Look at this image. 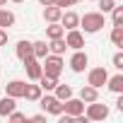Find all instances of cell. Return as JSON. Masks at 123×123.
<instances>
[{"label": "cell", "mask_w": 123, "mask_h": 123, "mask_svg": "<svg viewBox=\"0 0 123 123\" xmlns=\"http://www.w3.org/2000/svg\"><path fill=\"white\" fill-rule=\"evenodd\" d=\"M80 27L87 34H97L99 29H104V12H87L85 17H80Z\"/></svg>", "instance_id": "6da1fadb"}, {"label": "cell", "mask_w": 123, "mask_h": 123, "mask_svg": "<svg viewBox=\"0 0 123 123\" xmlns=\"http://www.w3.org/2000/svg\"><path fill=\"white\" fill-rule=\"evenodd\" d=\"M41 70H43V75H51V77H60V73H63V58L60 55H55V53H48L46 58H43V65H41Z\"/></svg>", "instance_id": "7a4b0ae2"}, {"label": "cell", "mask_w": 123, "mask_h": 123, "mask_svg": "<svg viewBox=\"0 0 123 123\" xmlns=\"http://www.w3.org/2000/svg\"><path fill=\"white\" fill-rule=\"evenodd\" d=\"M39 101H41L43 111H48V113H53V116H60V113H63V101H60L58 97H53V94L39 97Z\"/></svg>", "instance_id": "3957f363"}, {"label": "cell", "mask_w": 123, "mask_h": 123, "mask_svg": "<svg viewBox=\"0 0 123 123\" xmlns=\"http://www.w3.org/2000/svg\"><path fill=\"white\" fill-rule=\"evenodd\" d=\"M89 121H104L109 118V106L106 104H97V101H89L87 104V113H85Z\"/></svg>", "instance_id": "277c9868"}, {"label": "cell", "mask_w": 123, "mask_h": 123, "mask_svg": "<svg viewBox=\"0 0 123 123\" xmlns=\"http://www.w3.org/2000/svg\"><path fill=\"white\" fill-rule=\"evenodd\" d=\"M106 80H109V73L104 70V68H92L89 70V77H87V85H92V87H104L106 85Z\"/></svg>", "instance_id": "5b68a950"}, {"label": "cell", "mask_w": 123, "mask_h": 123, "mask_svg": "<svg viewBox=\"0 0 123 123\" xmlns=\"http://www.w3.org/2000/svg\"><path fill=\"white\" fill-rule=\"evenodd\" d=\"M24 68H27V77H29L31 82H36V80L41 77V73H43V70H41V60L34 58V55L24 60Z\"/></svg>", "instance_id": "8992f818"}, {"label": "cell", "mask_w": 123, "mask_h": 123, "mask_svg": "<svg viewBox=\"0 0 123 123\" xmlns=\"http://www.w3.org/2000/svg\"><path fill=\"white\" fill-rule=\"evenodd\" d=\"M87 63H89V58H87V53L80 48V51H75V55L70 58V70H73V73H82V70L87 68Z\"/></svg>", "instance_id": "52a82bcc"}, {"label": "cell", "mask_w": 123, "mask_h": 123, "mask_svg": "<svg viewBox=\"0 0 123 123\" xmlns=\"http://www.w3.org/2000/svg\"><path fill=\"white\" fill-rule=\"evenodd\" d=\"M63 113H68V116H77V113H85V101L82 99H65V104H63Z\"/></svg>", "instance_id": "ba28073f"}, {"label": "cell", "mask_w": 123, "mask_h": 123, "mask_svg": "<svg viewBox=\"0 0 123 123\" xmlns=\"http://www.w3.org/2000/svg\"><path fill=\"white\" fill-rule=\"evenodd\" d=\"M65 43H68V48H75V51H80V48L85 46V36H82V34L77 31V29H68Z\"/></svg>", "instance_id": "9c48e42d"}, {"label": "cell", "mask_w": 123, "mask_h": 123, "mask_svg": "<svg viewBox=\"0 0 123 123\" xmlns=\"http://www.w3.org/2000/svg\"><path fill=\"white\" fill-rule=\"evenodd\" d=\"M24 89H27V82H22V80H12V82L5 87V94L12 97V99H19V97H24Z\"/></svg>", "instance_id": "30bf717a"}, {"label": "cell", "mask_w": 123, "mask_h": 123, "mask_svg": "<svg viewBox=\"0 0 123 123\" xmlns=\"http://www.w3.org/2000/svg\"><path fill=\"white\" fill-rule=\"evenodd\" d=\"M60 27L63 29H77L80 27V17L75 12H65L63 10V15H60Z\"/></svg>", "instance_id": "8fae6325"}, {"label": "cell", "mask_w": 123, "mask_h": 123, "mask_svg": "<svg viewBox=\"0 0 123 123\" xmlns=\"http://www.w3.org/2000/svg\"><path fill=\"white\" fill-rule=\"evenodd\" d=\"M15 53H17V58L22 60V63H24L27 58H31V55H34V53H31V41H24V39H22V41L17 43V48H15Z\"/></svg>", "instance_id": "7c38bea8"}, {"label": "cell", "mask_w": 123, "mask_h": 123, "mask_svg": "<svg viewBox=\"0 0 123 123\" xmlns=\"http://www.w3.org/2000/svg\"><path fill=\"white\" fill-rule=\"evenodd\" d=\"M80 99H82L85 104H89V101H97V99H99V92H97V87H92V85H85V87L80 89Z\"/></svg>", "instance_id": "4fadbf2b"}, {"label": "cell", "mask_w": 123, "mask_h": 123, "mask_svg": "<svg viewBox=\"0 0 123 123\" xmlns=\"http://www.w3.org/2000/svg\"><path fill=\"white\" fill-rule=\"evenodd\" d=\"M60 15H63V10L60 7H55V5H46V10H43V19L51 24V22H60Z\"/></svg>", "instance_id": "5bb4252c"}, {"label": "cell", "mask_w": 123, "mask_h": 123, "mask_svg": "<svg viewBox=\"0 0 123 123\" xmlns=\"http://www.w3.org/2000/svg\"><path fill=\"white\" fill-rule=\"evenodd\" d=\"M65 48H68V43H65L63 36L60 39H51V43H48V53H55V55H63Z\"/></svg>", "instance_id": "9a60e30c"}, {"label": "cell", "mask_w": 123, "mask_h": 123, "mask_svg": "<svg viewBox=\"0 0 123 123\" xmlns=\"http://www.w3.org/2000/svg\"><path fill=\"white\" fill-rule=\"evenodd\" d=\"M15 106H17V104H15V99L5 94L3 99H0V116L7 118V113H12V111H15Z\"/></svg>", "instance_id": "2e32d148"}, {"label": "cell", "mask_w": 123, "mask_h": 123, "mask_svg": "<svg viewBox=\"0 0 123 123\" xmlns=\"http://www.w3.org/2000/svg\"><path fill=\"white\" fill-rule=\"evenodd\" d=\"M31 53H34V58L43 60V58L48 55V43H46V41H34V43H31Z\"/></svg>", "instance_id": "e0dca14e"}, {"label": "cell", "mask_w": 123, "mask_h": 123, "mask_svg": "<svg viewBox=\"0 0 123 123\" xmlns=\"http://www.w3.org/2000/svg\"><path fill=\"white\" fill-rule=\"evenodd\" d=\"M53 89H55V97H58L60 101H65V99L73 97V87H70V85H60V82H58Z\"/></svg>", "instance_id": "ac0fdd59"}, {"label": "cell", "mask_w": 123, "mask_h": 123, "mask_svg": "<svg viewBox=\"0 0 123 123\" xmlns=\"http://www.w3.org/2000/svg\"><path fill=\"white\" fill-rule=\"evenodd\" d=\"M63 34H65V29L60 27L58 22H51V24L46 27V36H48V39H60Z\"/></svg>", "instance_id": "d6986e66"}, {"label": "cell", "mask_w": 123, "mask_h": 123, "mask_svg": "<svg viewBox=\"0 0 123 123\" xmlns=\"http://www.w3.org/2000/svg\"><path fill=\"white\" fill-rule=\"evenodd\" d=\"M36 82H39V87H41V89H46V92H51V89L58 85V80H55V77H51V75H43V73H41V77H39Z\"/></svg>", "instance_id": "ffe728a7"}, {"label": "cell", "mask_w": 123, "mask_h": 123, "mask_svg": "<svg viewBox=\"0 0 123 123\" xmlns=\"http://www.w3.org/2000/svg\"><path fill=\"white\" fill-rule=\"evenodd\" d=\"M106 85H109V89H111V92L121 94V92H123V75H113V77H109V80H106Z\"/></svg>", "instance_id": "44dd1931"}, {"label": "cell", "mask_w": 123, "mask_h": 123, "mask_svg": "<svg viewBox=\"0 0 123 123\" xmlns=\"http://www.w3.org/2000/svg\"><path fill=\"white\" fill-rule=\"evenodd\" d=\"M41 87L39 85H27V89H24V99H29V101H39V97H41Z\"/></svg>", "instance_id": "7402d4cb"}, {"label": "cell", "mask_w": 123, "mask_h": 123, "mask_svg": "<svg viewBox=\"0 0 123 123\" xmlns=\"http://www.w3.org/2000/svg\"><path fill=\"white\" fill-rule=\"evenodd\" d=\"M15 24V15L10 10H0V29H7Z\"/></svg>", "instance_id": "603a6c76"}, {"label": "cell", "mask_w": 123, "mask_h": 123, "mask_svg": "<svg viewBox=\"0 0 123 123\" xmlns=\"http://www.w3.org/2000/svg\"><path fill=\"white\" fill-rule=\"evenodd\" d=\"M111 43H113V46H123V24L113 27V31H111Z\"/></svg>", "instance_id": "cb8c5ba5"}, {"label": "cell", "mask_w": 123, "mask_h": 123, "mask_svg": "<svg viewBox=\"0 0 123 123\" xmlns=\"http://www.w3.org/2000/svg\"><path fill=\"white\" fill-rule=\"evenodd\" d=\"M111 15H113V27H118V24H123V7H118V5H113V10H111Z\"/></svg>", "instance_id": "d4e9b609"}, {"label": "cell", "mask_w": 123, "mask_h": 123, "mask_svg": "<svg viewBox=\"0 0 123 123\" xmlns=\"http://www.w3.org/2000/svg\"><path fill=\"white\" fill-rule=\"evenodd\" d=\"M113 0H99V7H101V12H111L113 10Z\"/></svg>", "instance_id": "484cf974"}, {"label": "cell", "mask_w": 123, "mask_h": 123, "mask_svg": "<svg viewBox=\"0 0 123 123\" xmlns=\"http://www.w3.org/2000/svg\"><path fill=\"white\" fill-rule=\"evenodd\" d=\"M113 68H116V70H123V53H121V51L113 55Z\"/></svg>", "instance_id": "4316f807"}, {"label": "cell", "mask_w": 123, "mask_h": 123, "mask_svg": "<svg viewBox=\"0 0 123 123\" xmlns=\"http://www.w3.org/2000/svg\"><path fill=\"white\" fill-rule=\"evenodd\" d=\"M53 5H55V7H60V10H65V7H70V5H73V0H53Z\"/></svg>", "instance_id": "83f0119b"}, {"label": "cell", "mask_w": 123, "mask_h": 123, "mask_svg": "<svg viewBox=\"0 0 123 123\" xmlns=\"http://www.w3.org/2000/svg\"><path fill=\"white\" fill-rule=\"evenodd\" d=\"M7 118H10V121H24L27 116H24V113H19V111H12V113H7Z\"/></svg>", "instance_id": "f1b7e54d"}, {"label": "cell", "mask_w": 123, "mask_h": 123, "mask_svg": "<svg viewBox=\"0 0 123 123\" xmlns=\"http://www.w3.org/2000/svg\"><path fill=\"white\" fill-rule=\"evenodd\" d=\"M5 43H7V31L0 29V46H5Z\"/></svg>", "instance_id": "f546056e"}, {"label": "cell", "mask_w": 123, "mask_h": 123, "mask_svg": "<svg viewBox=\"0 0 123 123\" xmlns=\"http://www.w3.org/2000/svg\"><path fill=\"white\" fill-rule=\"evenodd\" d=\"M31 121H39V123H41V121H46V116H43V113H34Z\"/></svg>", "instance_id": "4dcf8cb0"}, {"label": "cell", "mask_w": 123, "mask_h": 123, "mask_svg": "<svg viewBox=\"0 0 123 123\" xmlns=\"http://www.w3.org/2000/svg\"><path fill=\"white\" fill-rule=\"evenodd\" d=\"M116 109H118V111H123V97H118V101H116Z\"/></svg>", "instance_id": "1f68e13d"}, {"label": "cell", "mask_w": 123, "mask_h": 123, "mask_svg": "<svg viewBox=\"0 0 123 123\" xmlns=\"http://www.w3.org/2000/svg\"><path fill=\"white\" fill-rule=\"evenodd\" d=\"M39 3H41V5L46 7V5H53V0H39Z\"/></svg>", "instance_id": "d6a6232c"}, {"label": "cell", "mask_w": 123, "mask_h": 123, "mask_svg": "<svg viewBox=\"0 0 123 123\" xmlns=\"http://www.w3.org/2000/svg\"><path fill=\"white\" fill-rule=\"evenodd\" d=\"M5 3H7V0H0V7H3V5H5Z\"/></svg>", "instance_id": "836d02e7"}, {"label": "cell", "mask_w": 123, "mask_h": 123, "mask_svg": "<svg viewBox=\"0 0 123 123\" xmlns=\"http://www.w3.org/2000/svg\"><path fill=\"white\" fill-rule=\"evenodd\" d=\"M12 3H24V0H12Z\"/></svg>", "instance_id": "e575fe53"}, {"label": "cell", "mask_w": 123, "mask_h": 123, "mask_svg": "<svg viewBox=\"0 0 123 123\" xmlns=\"http://www.w3.org/2000/svg\"><path fill=\"white\" fill-rule=\"evenodd\" d=\"M75 3H82V0H73V5H75Z\"/></svg>", "instance_id": "d590c367"}]
</instances>
